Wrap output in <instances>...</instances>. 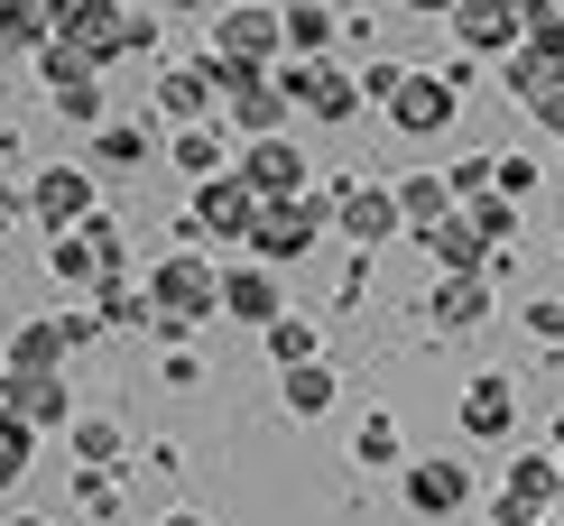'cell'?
<instances>
[{
	"mask_svg": "<svg viewBox=\"0 0 564 526\" xmlns=\"http://www.w3.org/2000/svg\"><path fill=\"white\" fill-rule=\"evenodd\" d=\"M288 406H296V416H324V406H334V370H324V361L288 370Z\"/></svg>",
	"mask_w": 564,
	"mask_h": 526,
	"instance_id": "44dd1931",
	"label": "cell"
},
{
	"mask_svg": "<svg viewBox=\"0 0 564 526\" xmlns=\"http://www.w3.org/2000/svg\"><path fill=\"white\" fill-rule=\"evenodd\" d=\"M555 452H564V425H555Z\"/></svg>",
	"mask_w": 564,
	"mask_h": 526,
	"instance_id": "e575fe53",
	"label": "cell"
},
{
	"mask_svg": "<svg viewBox=\"0 0 564 526\" xmlns=\"http://www.w3.org/2000/svg\"><path fill=\"white\" fill-rule=\"evenodd\" d=\"M509 222H519L509 195H473V231H481V241H509Z\"/></svg>",
	"mask_w": 564,
	"mask_h": 526,
	"instance_id": "f1b7e54d",
	"label": "cell"
},
{
	"mask_svg": "<svg viewBox=\"0 0 564 526\" xmlns=\"http://www.w3.org/2000/svg\"><path fill=\"white\" fill-rule=\"evenodd\" d=\"M167 526H195V517H167Z\"/></svg>",
	"mask_w": 564,
	"mask_h": 526,
	"instance_id": "836d02e7",
	"label": "cell"
},
{
	"mask_svg": "<svg viewBox=\"0 0 564 526\" xmlns=\"http://www.w3.org/2000/svg\"><path fill=\"white\" fill-rule=\"evenodd\" d=\"M343 222H351V241H389V222H398V195H389V185H361V195L343 204Z\"/></svg>",
	"mask_w": 564,
	"mask_h": 526,
	"instance_id": "2e32d148",
	"label": "cell"
},
{
	"mask_svg": "<svg viewBox=\"0 0 564 526\" xmlns=\"http://www.w3.org/2000/svg\"><path fill=\"white\" fill-rule=\"evenodd\" d=\"M260 212H269V195H260L250 176L195 185V231H204V241H250V231H260Z\"/></svg>",
	"mask_w": 564,
	"mask_h": 526,
	"instance_id": "3957f363",
	"label": "cell"
},
{
	"mask_svg": "<svg viewBox=\"0 0 564 526\" xmlns=\"http://www.w3.org/2000/svg\"><path fill=\"white\" fill-rule=\"evenodd\" d=\"M288 37H296V46H324V37H334V19L305 0V10H288Z\"/></svg>",
	"mask_w": 564,
	"mask_h": 526,
	"instance_id": "f546056e",
	"label": "cell"
},
{
	"mask_svg": "<svg viewBox=\"0 0 564 526\" xmlns=\"http://www.w3.org/2000/svg\"><path fill=\"white\" fill-rule=\"evenodd\" d=\"M315 222H324V212L305 204V195H288V204H269V212H260V231H250V250H260V259H296L305 241H315Z\"/></svg>",
	"mask_w": 564,
	"mask_h": 526,
	"instance_id": "ba28073f",
	"label": "cell"
},
{
	"mask_svg": "<svg viewBox=\"0 0 564 526\" xmlns=\"http://www.w3.org/2000/svg\"><path fill=\"white\" fill-rule=\"evenodd\" d=\"M278 92H288V102H315L324 121H343V111L361 102V92H351L343 75H324V65H278Z\"/></svg>",
	"mask_w": 564,
	"mask_h": 526,
	"instance_id": "8fae6325",
	"label": "cell"
},
{
	"mask_svg": "<svg viewBox=\"0 0 564 526\" xmlns=\"http://www.w3.org/2000/svg\"><path fill=\"white\" fill-rule=\"evenodd\" d=\"M19 471H29V416L0 406V481H19Z\"/></svg>",
	"mask_w": 564,
	"mask_h": 526,
	"instance_id": "cb8c5ba5",
	"label": "cell"
},
{
	"mask_svg": "<svg viewBox=\"0 0 564 526\" xmlns=\"http://www.w3.org/2000/svg\"><path fill=\"white\" fill-rule=\"evenodd\" d=\"M223 315L278 324V277H269V269H223Z\"/></svg>",
	"mask_w": 564,
	"mask_h": 526,
	"instance_id": "4fadbf2b",
	"label": "cell"
},
{
	"mask_svg": "<svg viewBox=\"0 0 564 526\" xmlns=\"http://www.w3.org/2000/svg\"><path fill=\"white\" fill-rule=\"evenodd\" d=\"M463 498H473V471H463V462H416L408 471V508L416 517H454Z\"/></svg>",
	"mask_w": 564,
	"mask_h": 526,
	"instance_id": "30bf717a",
	"label": "cell"
},
{
	"mask_svg": "<svg viewBox=\"0 0 564 526\" xmlns=\"http://www.w3.org/2000/svg\"><path fill=\"white\" fill-rule=\"evenodd\" d=\"M93 269H111V231H93V241H84V231H75V241H56V277H93Z\"/></svg>",
	"mask_w": 564,
	"mask_h": 526,
	"instance_id": "ac0fdd59",
	"label": "cell"
},
{
	"mask_svg": "<svg viewBox=\"0 0 564 526\" xmlns=\"http://www.w3.org/2000/svg\"><path fill=\"white\" fill-rule=\"evenodd\" d=\"M139 149H149V139H139V130H102V157H111V166H130Z\"/></svg>",
	"mask_w": 564,
	"mask_h": 526,
	"instance_id": "4dcf8cb0",
	"label": "cell"
},
{
	"mask_svg": "<svg viewBox=\"0 0 564 526\" xmlns=\"http://www.w3.org/2000/svg\"><path fill=\"white\" fill-rule=\"evenodd\" d=\"M167 10H214V0H167Z\"/></svg>",
	"mask_w": 564,
	"mask_h": 526,
	"instance_id": "d6a6232c",
	"label": "cell"
},
{
	"mask_svg": "<svg viewBox=\"0 0 564 526\" xmlns=\"http://www.w3.org/2000/svg\"><path fill=\"white\" fill-rule=\"evenodd\" d=\"M29 204H37V222L56 231V241H75L93 212H102V204H93V176H84V166H46V176L29 185Z\"/></svg>",
	"mask_w": 564,
	"mask_h": 526,
	"instance_id": "277c9868",
	"label": "cell"
},
{
	"mask_svg": "<svg viewBox=\"0 0 564 526\" xmlns=\"http://www.w3.org/2000/svg\"><path fill=\"white\" fill-rule=\"evenodd\" d=\"M444 204H454V185H435V176L398 185V212H416V222H426V231H444Z\"/></svg>",
	"mask_w": 564,
	"mask_h": 526,
	"instance_id": "603a6c76",
	"label": "cell"
},
{
	"mask_svg": "<svg viewBox=\"0 0 564 526\" xmlns=\"http://www.w3.org/2000/svg\"><path fill=\"white\" fill-rule=\"evenodd\" d=\"M0 406H19L29 425H56L65 416V388H56V379H10V397H0Z\"/></svg>",
	"mask_w": 564,
	"mask_h": 526,
	"instance_id": "e0dca14e",
	"label": "cell"
},
{
	"mask_svg": "<svg viewBox=\"0 0 564 526\" xmlns=\"http://www.w3.org/2000/svg\"><path fill=\"white\" fill-rule=\"evenodd\" d=\"M0 37H10V46H37V37H46V10H37V0H0Z\"/></svg>",
	"mask_w": 564,
	"mask_h": 526,
	"instance_id": "d4e9b609",
	"label": "cell"
},
{
	"mask_svg": "<svg viewBox=\"0 0 564 526\" xmlns=\"http://www.w3.org/2000/svg\"><path fill=\"white\" fill-rule=\"evenodd\" d=\"M528 75H564V10H536L528 0Z\"/></svg>",
	"mask_w": 564,
	"mask_h": 526,
	"instance_id": "5bb4252c",
	"label": "cell"
},
{
	"mask_svg": "<svg viewBox=\"0 0 564 526\" xmlns=\"http://www.w3.org/2000/svg\"><path fill=\"white\" fill-rule=\"evenodd\" d=\"M408 10H463V0H408Z\"/></svg>",
	"mask_w": 564,
	"mask_h": 526,
	"instance_id": "1f68e13d",
	"label": "cell"
},
{
	"mask_svg": "<svg viewBox=\"0 0 564 526\" xmlns=\"http://www.w3.org/2000/svg\"><path fill=\"white\" fill-rule=\"evenodd\" d=\"M56 351H65V332L56 324H29L10 342V379H56Z\"/></svg>",
	"mask_w": 564,
	"mask_h": 526,
	"instance_id": "9a60e30c",
	"label": "cell"
},
{
	"mask_svg": "<svg viewBox=\"0 0 564 526\" xmlns=\"http://www.w3.org/2000/svg\"><path fill=\"white\" fill-rule=\"evenodd\" d=\"M56 29H65L56 46H65L75 65H111L121 46H139V37H149L139 19H121V10H111V0H65V10H56Z\"/></svg>",
	"mask_w": 564,
	"mask_h": 526,
	"instance_id": "6da1fadb",
	"label": "cell"
},
{
	"mask_svg": "<svg viewBox=\"0 0 564 526\" xmlns=\"http://www.w3.org/2000/svg\"><path fill=\"white\" fill-rule=\"evenodd\" d=\"M176 166H195V176L214 185V176H223V139H214V130H185V139H176Z\"/></svg>",
	"mask_w": 564,
	"mask_h": 526,
	"instance_id": "484cf974",
	"label": "cell"
},
{
	"mask_svg": "<svg viewBox=\"0 0 564 526\" xmlns=\"http://www.w3.org/2000/svg\"><path fill=\"white\" fill-rule=\"evenodd\" d=\"M288 37V10H223V56L231 65H269Z\"/></svg>",
	"mask_w": 564,
	"mask_h": 526,
	"instance_id": "52a82bcc",
	"label": "cell"
},
{
	"mask_svg": "<svg viewBox=\"0 0 564 526\" xmlns=\"http://www.w3.org/2000/svg\"><path fill=\"white\" fill-rule=\"evenodd\" d=\"M454 29H463V46H481V56H500L509 37L528 29V0H463L454 10Z\"/></svg>",
	"mask_w": 564,
	"mask_h": 526,
	"instance_id": "9c48e42d",
	"label": "cell"
},
{
	"mask_svg": "<svg viewBox=\"0 0 564 526\" xmlns=\"http://www.w3.org/2000/svg\"><path fill=\"white\" fill-rule=\"evenodd\" d=\"M269 342H278V361H288V370H305V361H315V332H305L296 315H278V324H269Z\"/></svg>",
	"mask_w": 564,
	"mask_h": 526,
	"instance_id": "83f0119b",
	"label": "cell"
},
{
	"mask_svg": "<svg viewBox=\"0 0 564 526\" xmlns=\"http://www.w3.org/2000/svg\"><path fill=\"white\" fill-rule=\"evenodd\" d=\"M223 305V277L204 269V259H158V277H149V315L158 324H195V315H214Z\"/></svg>",
	"mask_w": 564,
	"mask_h": 526,
	"instance_id": "7a4b0ae2",
	"label": "cell"
},
{
	"mask_svg": "<svg viewBox=\"0 0 564 526\" xmlns=\"http://www.w3.org/2000/svg\"><path fill=\"white\" fill-rule=\"evenodd\" d=\"M241 176L260 185L269 204H288L296 185H305V149H296V139H250V149H241Z\"/></svg>",
	"mask_w": 564,
	"mask_h": 526,
	"instance_id": "8992f818",
	"label": "cell"
},
{
	"mask_svg": "<svg viewBox=\"0 0 564 526\" xmlns=\"http://www.w3.org/2000/svg\"><path fill=\"white\" fill-rule=\"evenodd\" d=\"M555 481H564V471L546 462V452H519V462H509V490H500V526H546Z\"/></svg>",
	"mask_w": 564,
	"mask_h": 526,
	"instance_id": "5b68a950",
	"label": "cell"
},
{
	"mask_svg": "<svg viewBox=\"0 0 564 526\" xmlns=\"http://www.w3.org/2000/svg\"><path fill=\"white\" fill-rule=\"evenodd\" d=\"M204 102H214V75H167L158 84V111H176V121H195Z\"/></svg>",
	"mask_w": 564,
	"mask_h": 526,
	"instance_id": "7402d4cb",
	"label": "cell"
},
{
	"mask_svg": "<svg viewBox=\"0 0 564 526\" xmlns=\"http://www.w3.org/2000/svg\"><path fill=\"white\" fill-rule=\"evenodd\" d=\"M463 425H473V435H500L509 425V379H481V388L463 397Z\"/></svg>",
	"mask_w": 564,
	"mask_h": 526,
	"instance_id": "ffe728a7",
	"label": "cell"
},
{
	"mask_svg": "<svg viewBox=\"0 0 564 526\" xmlns=\"http://www.w3.org/2000/svg\"><path fill=\"white\" fill-rule=\"evenodd\" d=\"M389 111H398V130H444V121H454V84L408 75V84L389 92Z\"/></svg>",
	"mask_w": 564,
	"mask_h": 526,
	"instance_id": "7c38bea8",
	"label": "cell"
},
{
	"mask_svg": "<svg viewBox=\"0 0 564 526\" xmlns=\"http://www.w3.org/2000/svg\"><path fill=\"white\" fill-rule=\"evenodd\" d=\"M509 84H519V102H528V111H536L546 130H564V75H528V65H519Z\"/></svg>",
	"mask_w": 564,
	"mask_h": 526,
	"instance_id": "d6986e66",
	"label": "cell"
},
{
	"mask_svg": "<svg viewBox=\"0 0 564 526\" xmlns=\"http://www.w3.org/2000/svg\"><path fill=\"white\" fill-rule=\"evenodd\" d=\"M481 305H490V296H481V277H454V286L435 296V315H444V324H473Z\"/></svg>",
	"mask_w": 564,
	"mask_h": 526,
	"instance_id": "4316f807",
	"label": "cell"
}]
</instances>
